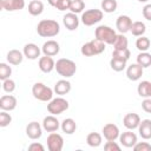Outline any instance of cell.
<instances>
[{
    "label": "cell",
    "instance_id": "1",
    "mask_svg": "<svg viewBox=\"0 0 151 151\" xmlns=\"http://www.w3.org/2000/svg\"><path fill=\"white\" fill-rule=\"evenodd\" d=\"M37 32L42 38H52V37H55L60 32V25L55 20L44 19L39 21L37 26Z\"/></svg>",
    "mask_w": 151,
    "mask_h": 151
},
{
    "label": "cell",
    "instance_id": "2",
    "mask_svg": "<svg viewBox=\"0 0 151 151\" xmlns=\"http://www.w3.org/2000/svg\"><path fill=\"white\" fill-rule=\"evenodd\" d=\"M57 73L64 78H71L77 72V65L73 60L61 58L55 61V68Z\"/></svg>",
    "mask_w": 151,
    "mask_h": 151
},
{
    "label": "cell",
    "instance_id": "3",
    "mask_svg": "<svg viewBox=\"0 0 151 151\" xmlns=\"http://www.w3.org/2000/svg\"><path fill=\"white\" fill-rule=\"evenodd\" d=\"M105 42L98 40L97 38H94L93 40L84 44L81 46V54L85 55V57H93V55H97V54H100L105 51Z\"/></svg>",
    "mask_w": 151,
    "mask_h": 151
},
{
    "label": "cell",
    "instance_id": "4",
    "mask_svg": "<svg viewBox=\"0 0 151 151\" xmlns=\"http://www.w3.org/2000/svg\"><path fill=\"white\" fill-rule=\"evenodd\" d=\"M94 35L98 40H100L107 45H113V42L117 38L116 31L113 28H111L110 26H106V25L98 26L94 31Z\"/></svg>",
    "mask_w": 151,
    "mask_h": 151
},
{
    "label": "cell",
    "instance_id": "5",
    "mask_svg": "<svg viewBox=\"0 0 151 151\" xmlns=\"http://www.w3.org/2000/svg\"><path fill=\"white\" fill-rule=\"evenodd\" d=\"M53 90L42 83H35L32 87V94L40 101H50L53 97Z\"/></svg>",
    "mask_w": 151,
    "mask_h": 151
},
{
    "label": "cell",
    "instance_id": "6",
    "mask_svg": "<svg viewBox=\"0 0 151 151\" xmlns=\"http://www.w3.org/2000/svg\"><path fill=\"white\" fill-rule=\"evenodd\" d=\"M68 106H70L68 101L60 96V97H57L50 100V103L47 104V111L53 116H58L65 112L68 109Z\"/></svg>",
    "mask_w": 151,
    "mask_h": 151
},
{
    "label": "cell",
    "instance_id": "7",
    "mask_svg": "<svg viewBox=\"0 0 151 151\" xmlns=\"http://www.w3.org/2000/svg\"><path fill=\"white\" fill-rule=\"evenodd\" d=\"M104 17V12L101 9H87L81 14V22L85 26H93L94 24H98Z\"/></svg>",
    "mask_w": 151,
    "mask_h": 151
},
{
    "label": "cell",
    "instance_id": "8",
    "mask_svg": "<svg viewBox=\"0 0 151 151\" xmlns=\"http://www.w3.org/2000/svg\"><path fill=\"white\" fill-rule=\"evenodd\" d=\"M64 146V139L61 134L57 132H51L47 137V147L50 151H61Z\"/></svg>",
    "mask_w": 151,
    "mask_h": 151
},
{
    "label": "cell",
    "instance_id": "9",
    "mask_svg": "<svg viewBox=\"0 0 151 151\" xmlns=\"http://www.w3.org/2000/svg\"><path fill=\"white\" fill-rule=\"evenodd\" d=\"M101 132H103V136H104V138H105L106 140H116V139H118L119 136H120L118 126H117L116 124H113V123H107V124H105V125L103 126Z\"/></svg>",
    "mask_w": 151,
    "mask_h": 151
},
{
    "label": "cell",
    "instance_id": "10",
    "mask_svg": "<svg viewBox=\"0 0 151 151\" xmlns=\"http://www.w3.org/2000/svg\"><path fill=\"white\" fill-rule=\"evenodd\" d=\"M42 134V126L38 122H31L26 126V136L29 139H39Z\"/></svg>",
    "mask_w": 151,
    "mask_h": 151
},
{
    "label": "cell",
    "instance_id": "11",
    "mask_svg": "<svg viewBox=\"0 0 151 151\" xmlns=\"http://www.w3.org/2000/svg\"><path fill=\"white\" fill-rule=\"evenodd\" d=\"M0 6L2 9L8 12L20 11L25 7V0H1Z\"/></svg>",
    "mask_w": 151,
    "mask_h": 151
},
{
    "label": "cell",
    "instance_id": "12",
    "mask_svg": "<svg viewBox=\"0 0 151 151\" xmlns=\"http://www.w3.org/2000/svg\"><path fill=\"white\" fill-rule=\"evenodd\" d=\"M140 120L142 119H140L139 114L131 112V113L125 114V117L123 118V124L127 130H134V129H138Z\"/></svg>",
    "mask_w": 151,
    "mask_h": 151
},
{
    "label": "cell",
    "instance_id": "13",
    "mask_svg": "<svg viewBox=\"0 0 151 151\" xmlns=\"http://www.w3.org/2000/svg\"><path fill=\"white\" fill-rule=\"evenodd\" d=\"M39 68L41 72L44 73H50L52 72L54 68H55V61L52 57L50 55H44V57H40L39 58Z\"/></svg>",
    "mask_w": 151,
    "mask_h": 151
},
{
    "label": "cell",
    "instance_id": "14",
    "mask_svg": "<svg viewBox=\"0 0 151 151\" xmlns=\"http://www.w3.org/2000/svg\"><path fill=\"white\" fill-rule=\"evenodd\" d=\"M143 72H144V68L139 64H137V63L136 64H131L126 68V77L132 81H137V80H139L142 78Z\"/></svg>",
    "mask_w": 151,
    "mask_h": 151
},
{
    "label": "cell",
    "instance_id": "15",
    "mask_svg": "<svg viewBox=\"0 0 151 151\" xmlns=\"http://www.w3.org/2000/svg\"><path fill=\"white\" fill-rule=\"evenodd\" d=\"M119 142L125 147H133L137 143V134L132 132V130L125 131L119 136Z\"/></svg>",
    "mask_w": 151,
    "mask_h": 151
},
{
    "label": "cell",
    "instance_id": "16",
    "mask_svg": "<svg viewBox=\"0 0 151 151\" xmlns=\"http://www.w3.org/2000/svg\"><path fill=\"white\" fill-rule=\"evenodd\" d=\"M59 51H60V46L55 40H47L44 42L41 47V52L44 53V55H50V57L57 55Z\"/></svg>",
    "mask_w": 151,
    "mask_h": 151
},
{
    "label": "cell",
    "instance_id": "17",
    "mask_svg": "<svg viewBox=\"0 0 151 151\" xmlns=\"http://www.w3.org/2000/svg\"><path fill=\"white\" fill-rule=\"evenodd\" d=\"M40 52L41 50L38 47V45L33 44V42H29V44H26L24 46V50H22V53L24 55L29 59V60H35L40 57Z\"/></svg>",
    "mask_w": 151,
    "mask_h": 151
},
{
    "label": "cell",
    "instance_id": "18",
    "mask_svg": "<svg viewBox=\"0 0 151 151\" xmlns=\"http://www.w3.org/2000/svg\"><path fill=\"white\" fill-rule=\"evenodd\" d=\"M17 98L12 94H5L0 98V109L4 111H13L17 107Z\"/></svg>",
    "mask_w": 151,
    "mask_h": 151
},
{
    "label": "cell",
    "instance_id": "19",
    "mask_svg": "<svg viewBox=\"0 0 151 151\" xmlns=\"http://www.w3.org/2000/svg\"><path fill=\"white\" fill-rule=\"evenodd\" d=\"M60 127V122L55 118V116L50 114L42 120V129L47 132H55Z\"/></svg>",
    "mask_w": 151,
    "mask_h": 151
},
{
    "label": "cell",
    "instance_id": "20",
    "mask_svg": "<svg viewBox=\"0 0 151 151\" xmlns=\"http://www.w3.org/2000/svg\"><path fill=\"white\" fill-rule=\"evenodd\" d=\"M132 22H133V21H132V19H131L129 15H119V17L117 18V21H116V27H117V29H118L120 33L125 34L126 32L130 31Z\"/></svg>",
    "mask_w": 151,
    "mask_h": 151
},
{
    "label": "cell",
    "instance_id": "21",
    "mask_svg": "<svg viewBox=\"0 0 151 151\" xmlns=\"http://www.w3.org/2000/svg\"><path fill=\"white\" fill-rule=\"evenodd\" d=\"M63 22L65 25V27L68 29V31H76L79 26V18L77 17L76 13H66L63 18Z\"/></svg>",
    "mask_w": 151,
    "mask_h": 151
},
{
    "label": "cell",
    "instance_id": "22",
    "mask_svg": "<svg viewBox=\"0 0 151 151\" xmlns=\"http://www.w3.org/2000/svg\"><path fill=\"white\" fill-rule=\"evenodd\" d=\"M139 136L143 139H151V119H143L138 126Z\"/></svg>",
    "mask_w": 151,
    "mask_h": 151
},
{
    "label": "cell",
    "instance_id": "23",
    "mask_svg": "<svg viewBox=\"0 0 151 151\" xmlns=\"http://www.w3.org/2000/svg\"><path fill=\"white\" fill-rule=\"evenodd\" d=\"M24 57H25V55H24V53H22V52H20L19 50H15V48H14V50L8 51L6 59H7L8 64L17 66V65H19V64H21V63H22Z\"/></svg>",
    "mask_w": 151,
    "mask_h": 151
},
{
    "label": "cell",
    "instance_id": "24",
    "mask_svg": "<svg viewBox=\"0 0 151 151\" xmlns=\"http://www.w3.org/2000/svg\"><path fill=\"white\" fill-rule=\"evenodd\" d=\"M53 91L58 94V96H64V94H67L70 91H71V83L66 79H60L55 83L54 85V88Z\"/></svg>",
    "mask_w": 151,
    "mask_h": 151
},
{
    "label": "cell",
    "instance_id": "25",
    "mask_svg": "<svg viewBox=\"0 0 151 151\" xmlns=\"http://www.w3.org/2000/svg\"><path fill=\"white\" fill-rule=\"evenodd\" d=\"M60 127H61L63 132H65L66 134H72L77 130V124H76L74 119H72V118H65L60 123Z\"/></svg>",
    "mask_w": 151,
    "mask_h": 151
},
{
    "label": "cell",
    "instance_id": "26",
    "mask_svg": "<svg viewBox=\"0 0 151 151\" xmlns=\"http://www.w3.org/2000/svg\"><path fill=\"white\" fill-rule=\"evenodd\" d=\"M44 11V4L40 0H32L28 4V13L33 17L40 15Z\"/></svg>",
    "mask_w": 151,
    "mask_h": 151
},
{
    "label": "cell",
    "instance_id": "27",
    "mask_svg": "<svg viewBox=\"0 0 151 151\" xmlns=\"http://www.w3.org/2000/svg\"><path fill=\"white\" fill-rule=\"evenodd\" d=\"M137 92L143 98H151V83L147 80L140 81L137 87Z\"/></svg>",
    "mask_w": 151,
    "mask_h": 151
},
{
    "label": "cell",
    "instance_id": "28",
    "mask_svg": "<svg viewBox=\"0 0 151 151\" xmlns=\"http://www.w3.org/2000/svg\"><path fill=\"white\" fill-rule=\"evenodd\" d=\"M145 31H146V26L142 21H133L130 28V32L134 37H142L145 33Z\"/></svg>",
    "mask_w": 151,
    "mask_h": 151
},
{
    "label": "cell",
    "instance_id": "29",
    "mask_svg": "<svg viewBox=\"0 0 151 151\" xmlns=\"http://www.w3.org/2000/svg\"><path fill=\"white\" fill-rule=\"evenodd\" d=\"M103 142V138H101V134L98 133V132H91L87 134L86 137V143L91 146V147H98Z\"/></svg>",
    "mask_w": 151,
    "mask_h": 151
},
{
    "label": "cell",
    "instance_id": "30",
    "mask_svg": "<svg viewBox=\"0 0 151 151\" xmlns=\"http://www.w3.org/2000/svg\"><path fill=\"white\" fill-rule=\"evenodd\" d=\"M126 61L127 60H124V59H120V58H116V57H112L111 60H110V66L113 71L116 72H120L126 68Z\"/></svg>",
    "mask_w": 151,
    "mask_h": 151
},
{
    "label": "cell",
    "instance_id": "31",
    "mask_svg": "<svg viewBox=\"0 0 151 151\" xmlns=\"http://www.w3.org/2000/svg\"><path fill=\"white\" fill-rule=\"evenodd\" d=\"M127 45H129L127 38L123 33L117 34V38L113 42V47H114L113 50H125V48H127Z\"/></svg>",
    "mask_w": 151,
    "mask_h": 151
},
{
    "label": "cell",
    "instance_id": "32",
    "mask_svg": "<svg viewBox=\"0 0 151 151\" xmlns=\"http://www.w3.org/2000/svg\"><path fill=\"white\" fill-rule=\"evenodd\" d=\"M150 46H151V41H150V39L147 37L142 35L136 40V47L140 52H146L150 48Z\"/></svg>",
    "mask_w": 151,
    "mask_h": 151
},
{
    "label": "cell",
    "instance_id": "33",
    "mask_svg": "<svg viewBox=\"0 0 151 151\" xmlns=\"http://www.w3.org/2000/svg\"><path fill=\"white\" fill-rule=\"evenodd\" d=\"M137 64H139L143 68L151 66V54L147 52H140L137 55Z\"/></svg>",
    "mask_w": 151,
    "mask_h": 151
},
{
    "label": "cell",
    "instance_id": "34",
    "mask_svg": "<svg viewBox=\"0 0 151 151\" xmlns=\"http://www.w3.org/2000/svg\"><path fill=\"white\" fill-rule=\"evenodd\" d=\"M118 7L117 0H103L101 1V11L105 13H113Z\"/></svg>",
    "mask_w": 151,
    "mask_h": 151
},
{
    "label": "cell",
    "instance_id": "35",
    "mask_svg": "<svg viewBox=\"0 0 151 151\" xmlns=\"http://www.w3.org/2000/svg\"><path fill=\"white\" fill-rule=\"evenodd\" d=\"M84 8H85V2H84V0H72L71 6H70V11H71L72 13H76V14L81 13Z\"/></svg>",
    "mask_w": 151,
    "mask_h": 151
},
{
    "label": "cell",
    "instance_id": "36",
    "mask_svg": "<svg viewBox=\"0 0 151 151\" xmlns=\"http://www.w3.org/2000/svg\"><path fill=\"white\" fill-rule=\"evenodd\" d=\"M12 74V68L8 64L6 63H1L0 64V79L1 80H5V79H8L9 76Z\"/></svg>",
    "mask_w": 151,
    "mask_h": 151
},
{
    "label": "cell",
    "instance_id": "37",
    "mask_svg": "<svg viewBox=\"0 0 151 151\" xmlns=\"http://www.w3.org/2000/svg\"><path fill=\"white\" fill-rule=\"evenodd\" d=\"M130 55H131V52H130L129 48H125V50H113V52H112V57L120 58V59H124V60H129Z\"/></svg>",
    "mask_w": 151,
    "mask_h": 151
},
{
    "label": "cell",
    "instance_id": "38",
    "mask_svg": "<svg viewBox=\"0 0 151 151\" xmlns=\"http://www.w3.org/2000/svg\"><path fill=\"white\" fill-rule=\"evenodd\" d=\"M7 112L8 111H4V110H1V112H0V126L1 127L8 126L11 124V122H12V117Z\"/></svg>",
    "mask_w": 151,
    "mask_h": 151
},
{
    "label": "cell",
    "instance_id": "39",
    "mask_svg": "<svg viewBox=\"0 0 151 151\" xmlns=\"http://www.w3.org/2000/svg\"><path fill=\"white\" fill-rule=\"evenodd\" d=\"M2 90L5 92H7V93H12L15 90V83H14V80H12L9 78L2 80Z\"/></svg>",
    "mask_w": 151,
    "mask_h": 151
},
{
    "label": "cell",
    "instance_id": "40",
    "mask_svg": "<svg viewBox=\"0 0 151 151\" xmlns=\"http://www.w3.org/2000/svg\"><path fill=\"white\" fill-rule=\"evenodd\" d=\"M132 149L134 151H151V144L147 142H137Z\"/></svg>",
    "mask_w": 151,
    "mask_h": 151
},
{
    "label": "cell",
    "instance_id": "41",
    "mask_svg": "<svg viewBox=\"0 0 151 151\" xmlns=\"http://www.w3.org/2000/svg\"><path fill=\"white\" fill-rule=\"evenodd\" d=\"M105 151H120V145H118L114 140H107L104 144Z\"/></svg>",
    "mask_w": 151,
    "mask_h": 151
},
{
    "label": "cell",
    "instance_id": "42",
    "mask_svg": "<svg viewBox=\"0 0 151 151\" xmlns=\"http://www.w3.org/2000/svg\"><path fill=\"white\" fill-rule=\"evenodd\" d=\"M71 2L72 0H59L55 5V8L58 11H66V9H70V6H71Z\"/></svg>",
    "mask_w": 151,
    "mask_h": 151
},
{
    "label": "cell",
    "instance_id": "43",
    "mask_svg": "<svg viewBox=\"0 0 151 151\" xmlns=\"http://www.w3.org/2000/svg\"><path fill=\"white\" fill-rule=\"evenodd\" d=\"M142 12H143V17H144V19L151 21V4L145 5V6L143 7V11H142Z\"/></svg>",
    "mask_w": 151,
    "mask_h": 151
},
{
    "label": "cell",
    "instance_id": "44",
    "mask_svg": "<svg viewBox=\"0 0 151 151\" xmlns=\"http://www.w3.org/2000/svg\"><path fill=\"white\" fill-rule=\"evenodd\" d=\"M142 109L145 112L151 113V98H144V100L142 101Z\"/></svg>",
    "mask_w": 151,
    "mask_h": 151
},
{
    "label": "cell",
    "instance_id": "45",
    "mask_svg": "<svg viewBox=\"0 0 151 151\" xmlns=\"http://www.w3.org/2000/svg\"><path fill=\"white\" fill-rule=\"evenodd\" d=\"M28 150H29V151H44L45 147H44L42 144L34 142V143H32V144L28 145Z\"/></svg>",
    "mask_w": 151,
    "mask_h": 151
},
{
    "label": "cell",
    "instance_id": "46",
    "mask_svg": "<svg viewBox=\"0 0 151 151\" xmlns=\"http://www.w3.org/2000/svg\"><path fill=\"white\" fill-rule=\"evenodd\" d=\"M48 1V4L51 5V6H53V7H55V5H57V2L59 1V0H47Z\"/></svg>",
    "mask_w": 151,
    "mask_h": 151
},
{
    "label": "cell",
    "instance_id": "47",
    "mask_svg": "<svg viewBox=\"0 0 151 151\" xmlns=\"http://www.w3.org/2000/svg\"><path fill=\"white\" fill-rule=\"evenodd\" d=\"M138 1H139V2H147L149 0H138Z\"/></svg>",
    "mask_w": 151,
    "mask_h": 151
}]
</instances>
